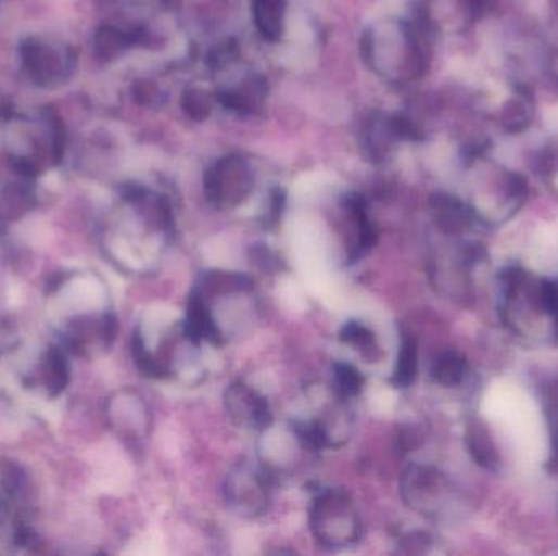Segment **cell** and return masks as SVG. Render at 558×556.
Wrapping results in <instances>:
<instances>
[{
  "mask_svg": "<svg viewBox=\"0 0 558 556\" xmlns=\"http://www.w3.org/2000/svg\"><path fill=\"white\" fill-rule=\"evenodd\" d=\"M18 64L22 76L35 89L58 90L76 76L79 54L66 41L31 35L21 41Z\"/></svg>",
  "mask_w": 558,
  "mask_h": 556,
  "instance_id": "6da1fadb",
  "label": "cell"
},
{
  "mask_svg": "<svg viewBox=\"0 0 558 556\" xmlns=\"http://www.w3.org/2000/svg\"><path fill=\"white\" fill-rule=\"evenodd\" d=\"M314 539L327 549L345 548L362 539V520L345 491L324 490L310 507Z\"/></svg>",
  "mask_w": 558,
  "mask_h": 556,
  "instance_id": "7a4b0ae2",
  "label": "cell"
},
{
  "mask_svg": "<svg viewBox=\"0 0 558 556\" xmlns=\"http://www.w3.org/2000/svg\"><path fill=\"white\" fill-rule=\"evenodd\" d=\"M405 503L428 517H437L453 496V484L436 468L411 464L402 475Z\"/></svg>",
  "mask_w": 558,
  "mask_h": 556,
  "instance_id": "3957f363",
  "label": "cell"
},
{
  "mask_svg": "<svg viewBox=\"0 0 558 556\" xmlns=\"http://www.w3.org/2000/svg\"><path fill=\"white\" fill-rule=\"evenodd\" d=\"M252 188V170L239 155H229L217 161L204 180L207 200L219 210H229L242 203Z\"/></svg>",
  "mask_w": 558,
  "mask_h": 556,
  "instance_id": "277c9868",
  "label": "cell"
},
{
  "mask_svg": "<svg viewBox=\"0 0 558 556\" xmlns=\"http://www.w3.org/2000/svg\"><path fill=\"white\" fill-rule=\"evenodd\" d=\"M271 475L263 468L240 465L226 481L227 501L249 517L262 516L269 503Z\"/></svg>",
  "mask_w": 558,
  "mask_h": 556,
  "instance_id": "5b68a950",
  "label": "cell"
},
{
  "mask_svg": "<svg viewBox=\"0 0 558 556\" xmlns=\"http://www.w3.org/2000/svg\"><path fill=\"white\" fill-rule=\"evenodd\" d=\"M224 403H226L227 415L237 426L262 431L271 425L272 413L265 396L246 383H232L226 390Z\"/></svg>",
  "mask_w": 558,
  "mask_h": 556,
  "instance_id": "8992f818",
  "label": "cell"
},
{
  "mask_svg": "<svg viewBox=\"0 0 558 556\" xmlns=\"http://www.w3.org/2000/svg\"><path fill=\"white\" fill-rule=\"evenodd\" d=\"M183 334L190 343H224V333L214 318L213 308L207 299L196 288L188 295L187 317L183 321Z\"/></svg>",
  "mask_w": 558,
  "mask_h": 556,
  "instance_id": "52a82bcc",
  "label": "cell"
},
{
  "mask_svg": "<svg viewBox=\"0 0 558 556\" xmlns=\"http://www.w3.org/2000/svg\"><path fill=\"white\" fill-rule=\"evenodd\" d=\"M14 175L12 180L0 185V220L21 219L37 207L38 197L35 181Z\"/></svg>",
  "mask_w": 558,
  "mask_h": 556,
  "instance_id": "ba28073f",
  "label": "cell"
},
{
  "mask_svg": "<svg viewBox=\"0 0 558 556\" xmlns=\"http://www.w3.org/2000/svg\"><path fill=\"white\" fill-rule=\"evenodd\" d=\"M431 211H433L436 226L443 232L456 236L462 232L473 220L472 211L466 204L460 203L456 198L447 194H437L431 200Z\"/></svg>",
  "mask_w": 558,
  "mask_h": 556,
  "instance_id": "9c48e42d",
  "label": "cell"
},
{
  "mask_svg": "<svg viewBox=\"0 0 558 556\" xmlns=\"http://www.w3.org/2000/svg\"><path fill=\"white\" fill-rule=\"evenodd\" d=\"M253 18L265 40L278 41L284 30L287 0H252Z\"/></svg>",
  "mask_w": 558,
  "mask_h": 556,
  "instance_id": "30bf717a",
  "label": "cell"
},
{
  "mask_svg": "<svg viewBox=\"0 0 558 556\" xmlns=\"http://www.w3.org/2000/svg\"><path fill=\"white\" fill-rule=\"evenodd\" d=\"M132 43H136V34H128L115 25H102L93 35V53L102 63H112L118 60Z\"/></svg>",
  "mask_w": 558,
  "mask_h": 556,
  "instance_id": "8fae6325",
  "label": "cell"
},
{
  "mask_svg": "<svg viewBox=\"0 0 558 556\" xmlns=\"http://www.w3.org/2000/svg\"><path fill=\"white\" fill-rule=\"evenodd\" d=\"M466 442L470 455L480 467L489 468V470L498 468V451L493 442L492 432L482 421H472L467 425Z\"/></svg>",
  "mask_w": 558,
  "mask_h": 556,
  "instance_id": "7c38bea8",
  "label": "cell"
},
{
  "mask_svg": "<svg viewBox=\"0 0 558 556\" xmlns=\"http://www.w3.org/2000/svg\"><path fill=\"white\" fill-rule=\"evenodd\" d=\"M43 379L50 395H61L67 389L71 380V367L66 350L51 348L48 351L45 356Z\"/></svg>",
  "mask_w": 558,
  "mask_h": 556,
  "instance_id": "4fadbf2b",
  "label": "cell"
},
{
  "mask_svg": "<svg viewBox=\"0 0 558 556\" xmlns=\"http://www.w3.org/2000/svg\"><path fill=\"white\" fill-rule=\"evenodd\" d=\"M467 359L459 351H444L434 361L431 377L434 382L443 387H457L462 383L467 376Z\"/></svg>",
  "mask_w": 558,
  "mask_h": 556,
  "instance_id": "5bb4252c",
  "label": "cell"
},
{
  "mask_svg": "<svg viewBox=\"0 0 558 556\" xmlns=\"http://www.w3.org/2000/svg\"><path fill=\"white\" fill-rule=\"evenodd\" d=\"M418 374V343L411 334L402 338L397 363L392 374V386L397 389H407L417 379Z\"/></svg>",
  "mask_w": 558,
  "mask_h": 556,
  "instance_id": "9a60e30c",
  "label": "cell"
},
{
  "mask_svg": "<svg viewBox=\"0 0 558 556\" xmlns=\"http://www.w3.org/2000/svg\"><path fill=\"white\" fill-rule=\"evenodd\" d=\"M365 376L348 363L333 364V386L340 399H353L365 389Z\"/></svg>",
  "mask_w": 558,
  "mask_h": 556,
  "instance_id": "2e32d148",
  "label": "cell"
},
{
  "mask_svg": "<svg viewBox=\"0 0 558 556\" xmlns=\"http://www.w3.org/2000/svg\"><path fill=\"white\" fill-rule=\"evenodd\" d=\"M340 340L355 346L368 359H375L376 353H378V341H376L375 333L362 321H348L340 331Z\"/></svg>",
  "mask_w": 558,
  "mask_h": 556,
  "instance_id": "e0dca14e",
  "label": "cell"
},
{
  "mask_svg": "<svg viewBox=\"0 0 558 556\" xmlns=\"http://www.w3.org/2000/svg\"><path fill=\"white\" fill-rule=\"evenodd\" d=\"M294 434L307 451L319 452L330 447V434L320 421H294Z\"/></svg>",
  "mask_w": 558,
  "mask_h": 556,
  "instance_id": "ac0fdd59",
  "label": "cell"
},
{
  "mask_svg": "<svg viewBox=\"0 0 558 556\" xmlns=\"http://www.w3.org/2000/svg\"><path fill=\"white\" fill-rule=\"evenodd\" d=\"M132 357H135L136 366L139 367L144 376L155 377V379H161L167 374V369H165L164 364L148 350L145 346L144 338H142L141 331H136L135 337H132Z\"/></svg>",
  "mask_w": 558,
  "mask_h": 556,
  "instance_id": "d6986e66",
  "label": "cell"
},
{
  "mask_svg": "<svg viewBox=\"0 0 558 556\" xmlns=\"http://www.w3.org/2000/svg\"><path fill=\"white\" fill-rule=\"evenodd\" d=\"M395 131L394 126L382 122H371L365 132V148L369 157L384 159L391 148V136Z\"/></svg>",
  "mask_w": 558,
  "mask_h": 556,
  "instance_id": "ffe728a7",
  "label": "cell"
},
{
  "mask_svg": "<svg viewBox=\"0 0 558 556\" xmlns=\"http://www.w3.org/2000/svg\"><path fill=\"white\" fill-rule=\"evenodd\" d=\"M183 109L194 119H204L213 109L210 93L203 89H190L183 96Z\"/></svg>",
  "mask_w": 558,
  "mask_h": 556,
  "instance_id": "44dd1931",
  "label": "cell"
},
{
  "mask_svg": "<svg viewBox=\"0 0 558 556\" xmlns=\"http://www.w3.org/2000/svg\"><path fill=\"white\" fill-rule=\"evenodd\" d=\"M505 122L506 128L512 129V131L524 128L525 123L529 122L524 102H521V100L511 102V105L506 109Z\"/></svg>",
  "mask_w": 558,
  "mask_h": 556,
  "instance_id": "7402d4cb",
  "label": "cell"
},
{
  "mask_svg": "<svg viewBox=\"0 0 558 556\" xmlns=\"http://www.w3.org/2000/svg\"><path fill=\"white\" fill-rule=\"evenodd\" d=\"M0 106H2V105H0Z\"/></svg>",
  "mask_w": 558,
  "mask_h": 556,
  "instance_id": "603a6c76",
  "label": "cell"
}]
</instances>
